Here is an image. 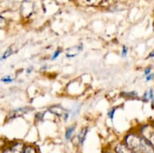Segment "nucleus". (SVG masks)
<instances>
[{
  "label": "nucleus",
  "instance_id": "nucleus-3",
  "mask_svg": "<svg viewBox=\"0 0 154 153\" xmlns=\"http://www.w3.org/2000/svg\"><path fill=\"white\" fill-rule=\"evenodd\" d=\"M49 111L58 117H63L65 114L68 112L67 110L65 109L63 106L59 104L51 106L49 108Z\"/></svg>",
  "mask_w": 154,
  "mask_h": 153
},
{
  "label": "nucleus",
  "instance_id": "nucleus-17",
  "mask_svg": "<svg viewBox=\"0 0 154 153\" xmlns=\"http://www.w3.org/2000/svg\"><path fill=\"white\" fill-rule=\"evenodd\" d=\"M128 55V48L126 46H123V50H122V52H121V56L123 58H126Z\"/></svg>",
  "mask_w": 154,
  "mask_h": 153
},
{
  "label": "nucleus",
  "instance_id": "nucleus-1",
  "mask_svg": "<svg viewBox=\"0 0 154 153\" xmlns=\"http://www.w3.org/2000/svg\"><path fill=\"white\" fill-rule=\"evenodd\" d=\"M141 134L144 139L154 146V127L151 124H144L141 127Z\"/></svg>",
  "mask_w": 154,
  "mask_h": 153
},
{
  "label": "nucleus",
  "instance_id": "nucleus-18",
  "mask_svg": "<svg viewBox=\"0 0 154 153\" xmlns=\"http://www.w3.org/2000/svg\"><path fill=\"white\" fill-rule=\"evenodd\" d=\"M5 143H6L5 140L4 139H2V138L0 137V151H2L3 148H5Z\"/></svg>",
  "mask_w": 154,
  "mask_h": 153
},
{
  "label": "nucleus",
  "instance_id": "nucleus-19",
  "mask_svg": "<svg viewBox=\"0 0 154 153\" xmlns=\"http://www.w3.org/2000/svg\"><path fill=\"white\" fill-rule=\"evenodd\" d=\"M148 97H149V99H150V100H153V99H154L153 91V89H152V88H150V91H149Z\"/></svg>",
  "mask_w": 154,
  "mask_h": 153
},
{
  "label": "nucleus",
  "instance_id": "nucleus-12",
  "mask_svg": "<svg viewBox=\"0 0 154 153\" xmlns=\"http://www.w3.org/2000/svg\"><path fill=\"white\" fill-rule=\"evenodd\" d=\"M23 153H37V150L33 146H25Z\"/></svg>",
  "mask_w": 154,
  "mask_h": 153
},
{
  "label": "nucleus",
  "instance_id": "nucleus-6",
  "mask_svg": "<svg viewBox=\"0 0 154 153\" xmlns=\"http://www.w3.org/2000/svg\"><path fill=\"white\" fill-rule=\"evenodd\" d=\"M115 152L116 153H135L123 142H119V143L116 146Z\"/></svg>",
  "mask_w": 154,
  "mask_h": 153
},
{
  "label": "nucleus",
  "instance_id": "nucleus-24",
  "mask_svg": "<svg viewBox=\"0 0 154 153\" xmlns=\"http://www.w3.org/2000/svg\"><path fill=\"white\" fill-rule=\"evenodd\" d=\"M32 67H29L26 69V73L27 74H31L32 71Z\"/></svg>",
  "mask_w": 154,
  "mask_h": 153
},
{
  "label": "nucleus",
  "instance_id": "nucleus-26",
  "mask_svg": "<svg viewBox=\"0 0 154 153\" xmlns=\"http://www.w3.org/2000/svg\"><path fill=\"white\" fill-rule=\"evenodd\" d=\"M108 153H114V152H108Z\"/></svg>",
  "mask_w": 154,
  "mask_h": 153
},
{
  "label": "nucleus",
  "instance_id": "nucleus-9",
  "mask_svg": "<svg viewBox=\"0 0 154 153\" xmlns=\"http://www.w3.org/2000/svg\"><path fill=\"white\" fill-rule=\"evenodd\" d=\"M76 124H71L70 126L67 128L66 130V133H65V138H66V140H69L72 138V136H73L74 133L75 131V129H76Z\"/></svg>",
  "mask_w": 154,
  "mask_h": 153
},
{
  "label": "nucleus",
  "instance_id": "nucleus-10",
  "mask_svg": "<svg viewBox=\"0 0 154 153\" xmlns=\"http://www.w3.org/2000/svg\"><path fill=\"white\" fill-rule=\"evenodd\" d=\"M14 53V50L13 46H9L7 50L4 52L3 55L2 56L1 58H0V61H2V60H5L6 58H8V57H10L11 56H12Z\"/></svg>",
  "mask_w": 154,
  "mask_h": 153
},
{
  "label": "nucleus",
  "instance_id": "nucleus-15",
  "mask_svg": "<svg viewBox=\"0 0 154 153\" xmlns=\"http://www.w3.org/2000/svg\"><path fill=\"white\" fill-rule=\"evenodd\" d=\"M116 110H117V108H116V107H113V108H111V109L109 111H108V116L109 117V118H110V119H111V120L114 119V114H115Z\"/></svg>",
  "mask_w": 154,
  "mask_h": 153
},
{
  "label": "nucleus",
  "instance_id": "nucleus-4",
  "mask_svg": "<svg viewBox=\"0 0 154 153\" xmlns=\"http://www.w3.org/2000/svg\"><path fill=\"white\" fill-rule=\"evenodd\" d=\"M83 49H84L83 44L77 45V46H74L72 47H70L68 50L67 52H66V57L67 58H73V57H75L83 50Z\"/></svg>",
  "mask_w": 154,
  "mask_h": 153
},
{
  "label": "nucleus",
  "instance_id": "nucleus-8",
  "mask_svg": "<svg viewBox=\"0 0 154 153\" xmlns=\"http://www.w3.org/2000/svg\"><path fill=\"white\" fill-rule=\"evenodd\" d=\"M87 133H88V128L86 127L81 129V131L79 132V134H78V136H77V139H78V142H79L81 145H83V144H84V140H85Z\"/></svg>",
  "mask_w": 154,
  "mask_h": 153
},
{
  "label": "nucleus",
  "instance_id": "nucleus-25",
  "mask_svg": "<svg viewBox=\"0 0 154 153\" xmlns=\"http://www.w3.org/2000/svg\"><path fill=\"white\" fill-rule=\"evenodd\" d=\"M48 68V65H47L46 64H43V65L42 66V67L40 68V70H46V69Z\"/></svg>",
  "mask_w": 154,
  "mask_h": 153
},
{
  "label": "nucleus",
  "instance_id": "nucleus-13",
  "mask_svg": "<svg viewBox=\"0 0 154 153\" xmlns=\"http://www.w3.org/2000/svg\"><path fill=\"white\" fill-rule=\"evenodd\" d=\"M6 26H7V21H6L5 18L0 16V29H3Z\"/></svg>",
  "mask_w": 154,
  "mask_h": 153
},
{
  "label": "nucleus",
  "instance_id": "nucleus-21",
  "mask_svg": "<svg viewBox=\"0 0 154 153\" xmlns=\"http://www.w3.org/2000/svg\"><path fill=\"white\" fill-rule=\"evenodd\" d=\"M153 77H154L153 74H150L146 76V81H150L151 80L153 79Z\"/></svg>",
  "mask_w": 154,
  "mask_h": 153
},
{
  "label": "nucleus",
  "instance_id": "nucleus-7",
  "mask_svg": "<svg viewBox=\"0 0 154 153\" xmlns=\"http://www.w3.org/2000/svg\"><path fill=\"white\" fill-rule=\"evenodd\" d=\"M81 106H82L81 104H75L72 106V110H69L72 119H75L76 117L78 116V115L80 114V112H81Z\"/></svg>",
  "mask_w": 154,
  "mask_h": 153
},
{
  "label": "nucleus",
  "instance_id": "nucleus-22",
  "mask_svg": "<svg viewBox=\"0 0 154 153\" xmlns=\"http://www.w3.org/2000/svg\"><path fill=\"white\" fill-rule=\"evenodd\" d=\"M150 72H151V68H147L145 69V70H144V75H148L150 74Z\"/></svg>",
  "mask_w": 154,
  "mask_h": 153
},
{
  "label": "nucleus",
  "instance_id": "nucleus-14",
  "mask_svg": "<svg viewBox=\"0 0 154 153\" xmlns=\"http://www.w3.org/2000/svg\"><path fill=\"white\" fill-rule=\"evenodd\" d=\"M61 52H62L61 49H57V50L54 52V54H53L52 56H51V60H53V61H54V60L57 59V58L60 56Z\"/></svg>",
  "mask_w": 154,
  "mask_h": 153
},
{
  "label": "nucleus",
  "instance_id": "nucleus-16",
  "mask_svg": "<svg viewBox=\"0 0 154 153\" xmlns=\"http://www.w3.org/2000/svg\"><path fill=\"white\" fill-rule=\"evenodd\" d=\"M1 81L3 82H5V83H11L14 81L13 78H11V76H5L4 77H2L1 79Z\"/></svg>",
  "mask_w": 154,
  "mask_h": 153
},
{
  "label": "nucleus",
  "instance_id": "nucleus-5",
  "mask_svg": "<svg viewBox=\"0 0 154 153\" xmlns=\"http://www.w3.org/2000/svg\"><path fill=\"white\" fill-rule=\"evenodd\" d=\"M25 146L23 142H15L9 148L11 153H23Z\"/></svg>",
  "mask_w": 154,
  "mask_h": 153
},
{
  "label": "nucleus",
  "instance_id": "nucleus-11",
  "mask_svg": "<svg viewBox=\"0 0 154 153\" xmlns=\"http://www.w3.org/2000/svg\"><path fill=\"white\" fill-rule=\"evenodd\" d=\"M120 95L122 97H123L124 98H127V99H133L135 98L138 96V93L136 92L133 91V92H122L120 94Z\"/></svg>",
  "mask_w": 154,
  "mask_h": 153
},
{
  "label": "nucleus",
  "instance_id": "nucleus-2",
  "mask_svg": "<svg viewBox=\"0 0 154 153\" xmlns=\"http://www.w3.org/2000/svg\"><path fill=\"white\" fill-rule=\"evenodd\" d=\"M33 108L31 107V106H22V107L17 108V109L13 110L12 111H11L9 112L8 116L7 118L9 120L14 119V118H18V117H21L23 116L26 115L28 112H29L30 111H32Z\"/></svg>",
  "mask_w": 154,
  "mask_h": 153
},
{
  "label": "nucleus",
  "instance_id": "nucleus-23",
  "mask_svg": "<svg viewBox=\"0 0 154 153\" xmlns=\"http://www.w3.org/2000/svg\"><path fill=\"white\" fill-rule=\"evenodd\" d=\"M2 152L1 153H11V150L9 148H3L2 150Z\"/></svg>",
  "mask_w": 154,
  "mask_h": 153
},
{
  "label": "nucleus",
  "instance_id": "nucleus-20",
  "mask_svg": "<svg viewBox=\"0 0 154 153\" xmlns=\"http://www.w3.org/2000/svg\"><path fill=\"white\" fill-rule=\"evenodd\" d=\"M142 100H144V101H146V102L149 100L148 93H147V92H144V95L142 96Z\"/></svg>",
  "mask_w": 154,
  "mask_h": 153
}]
</instances>
